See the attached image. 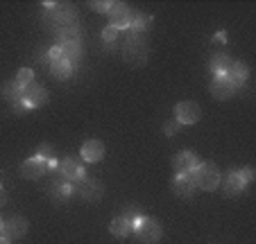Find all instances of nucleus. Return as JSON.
<instances>
[{"instance_id": "f03ea898", "label": "nucleus", "mask_w": 256, "mask_h": 244, "mask_svg": "<svg viewBox=\"0 0 256 244\" xmlns=\"http://www.w3.org/2000/svg\"><path fill=\"white\" fill-rule=\"evenodd\" d=\"M134 235H136V240L143 244H156L161 240V235H164V229H161V224L156 220L143 215L138 224L134 226Z\"/></svg>"}, {"instance_id": "cd10ccee", "label": "nucleus", "mask_w": 256, "mask_h": 244, "mask_svg": "<svg viewBox=\"0 0 256 244\" xmlns=\"http://www.w3.org/2000/svg\"><path fill=\"white\" fill-rule=\"evenodd\" d=\"M109 7H112V2H106V0H96V2H91V9L98 11V14H109Z\"/></svg>"}, {"instance_id": "6ab92c4d", "label": "nucleus", "mask_w": 256, "mask_h": 244, "mask_svg": "<svg viewBox=\"0 0 256 244\" xmlns=\"http://www.w3.org/2000/svg\"><path fill=\"white\" fill-rule=\"evenodd\" d=\"M72 195V186L68 181H59L52 186V192H50V197H52V201H57V204H66L68 199H70Z\"/></svg>"}, {"instance_id": "6e6552de", "label": "nucleus", "mask_w": 256, "mask_h": 244, "mask_svg": "<svg viewBox=\"0 0 256 244\" xmlns=\"http://www.w3.org/2000/svg\"><path fill=\"white\" fill-rule=\"evenodd\" d=\"M23 102L28 109H39V106H44L46 102H48V91H46V86L32 81L28 88H23Z\"/></svg>"}, {"instance_id": "bb28decb", "label": "nucleus", "mask_w": 256, "mask_h": 244, "mask_svg": "<svg viewBox=\"0 0 256 244\" xmlns=\"http://www.w3.org/2000/svg\"><path fill=\"white\" fill-rule=\"evenodd\" d=\"M122 217H125V220L132 224V229H134V226L140 222V217H143V215H140V213L136 211L134 206H130V208H125V215H122Z\"/></svg>"}, {"instance_id": "1a4fd4ad", "label": "nucleus", "mask_w": 256, "mask_h": 244, "mask_svg": "<svg viewBox=\"0 0 256 244\" xmlns=\"http://www.w3.org/2000/svg\"><path fill=\"white\" fill-rule=\"evenodd\" d=\"M50 170V165L46 161H41V158H28V161L20 163V177L23 179H30V181H39L41 177H44L46 172Z\"/></svg>"}, {"instance_id": "a211bd4d", "label": "nucleus", "mask_w": 256, "mask_h": 244, "mask_svg": "<svg viewBox=\"0 0 256 244\" xmlns=\"http://www.w3.org/2000/svg\"><path fill=\"white\" fill-rule=\"evenodd\" d=\"M232 57H229L227 52H218L211 57V63H208V68H211L216 75H224V72L229 70V66H232Z\"/></svg>"}, {"instance_id": "2eb2a0df", "label": "nucleus", "mask_w": 256, "mask_h": 244, "mask_svg": "<svg viewBox=\"0 0 256 244\" xmlns=\"http://www.w3.org/2000/svg\"><path fill=\"white\" fill-rule=\"evenodd\" d=\"M234 93H236V88L229 84L224 75H216V77H213V81H211V95L216 97V100H229Z\"/></svg>"}, {"instance_id": "b1692460", "label": "nucleus", "mask_w": 256, "mask_h": 244, "mask_svg": "<svg viewBox=\"0 0 256 244\" xmlns=\"http://www.w3.org/2000/svg\"><path fill=\"white\" fill-rule=\"evenodd\" d=\"M2 93H5V97L10 100V104L23 97V88H18V84H16V81H7L5 88H2Z\"/></svg>"}, {"instance_id": "20e7f679", "label": "nucleus", "mask_w": 256, "mask_h": 244, "mask_svg": "<svg viewBox=\"0 0 256 244\" xmlns=\"http://www.w3.org/2000/svg\"><path fill=\"white\" fill-rule=\"evenodd\" d=\"M136 11H132L130 5H125V2H112V7H109V16H112V27L116 29H130L132 25V18H134Z\"/></svg>"}, {"instance_id": "f257e3e1", "label": "nucleus", "mask_w": 256, "mask_h": 244, "mask_svg": "<svg viewBox=\"0 0 256 244\" xmlns=\"http://www.w3.org/2000/svg\"><path fill=\"white\" fill-rule=\"evenodd\" d=\"M122 57L130 66H145L148 63V57H150V48L143 41L140 34H132L130 41H127L125 50H122Z\"/></svg>"}, {"instance_id": "39448f33", "label": "nucleus", "mask_w": 256, "mask_h": 244, "mask_svg": "<svg viewBox=\"0 0 256 244\" xmlns=\"http://www.w3.org/2000/svg\"><path fill=\"white\" fill-rule=\"evenodd\" d=\"M72 190L78 192L82 199H86V201H98L102 197V192H104V190H102V183L98 181V179L86 177V174H84V177L75 183V188H72Z\"/></svg>"}, {"instance_id": "aec40b11", "label": "nucleus", "mask_w": 256, "mask_h": 244, "mask_svg": "<svg viewBox=\"0 0 256 244\" xmlns=\"http://www.w3.org/2000/svg\"><path fill=\"white\" fill-rule=\"evenodd\" d=\"M109 231H112L114 238H127L130 233H134V229H132V224L125 220V217H118V220H114L112 224H109Z\"/></svg>"}, {"instance_id": "ddd939ff", "label": "nucleus", "mask_w": 256, "mask_h": 244, "mask_svg": "<svg viewBox=\"0 0 256 244\" xmlns=\"http://www.w3.org/2000/svg\"><path fill=\"white\" fill-rule=\"evenodd\" d=\"M224 77H227V81L238 91V88L247 81V77H250V68H247L242 61H234L232 66H229V70L224 72Z\"/></svg>"}, {"instance_id": "a878e982", "label": "nucleus", "mask_w": 256, "mask_h": 244, "mask_svg": "<svg viewBox=\"0 0 256 244\" xmlns=\"http://www.w3.org/2000/svg\"><path fill=\"white\" fill-rule=\"evenodd\" d=\"M118 32H120V29L112 27V25H106V27H104V32H102V41H104V48L106 50L114 48V43H116V38H118Z\"/></svg>"}, {"instance_id": "7c9ffc66", "label": "nucleus", "mask_w": 256, "mask_h": 244, "mask_svg": "<svg viewBox=\"0 0 256 244\" xmlns=\"http://www.w3.org/2000/svg\"><path fill=\"white\" fill-rule=\"evenodd\" d=\"M7 204V192L2 190V186H0V206H5Z\"/></svg>"}, {"instance_id": "412c9836", "label": "nucleus", "mask_w": 256, "mask_h": 244, "mask_svg": "<svg viewBox=\"0 0 256 244\" xmlns=\"http://www.w3.org/2000/svg\"><path fill=\"white\" fill-rule=\"evenodd\" d=\"M48 70L52 72V75L57 77V79H68V77L72 75V63H68L66 59H57V61L50 63Z\"/></svg>"}, {"instance_id": "0eeeda50", "label": "nucleus", "mask_w": 256, "mask_h": 244, "mask_svg": "<svg viewBox=\"0 0 256 244\" xmlns=\"http://www.w3.org/2000/svg\"><path fill=\"white\" fill-rule=\"evenodd\" d=\"M59 168V174H62V179L64 181H68V183H78L80 179L84 177V165H82V161L80 158H72V156H68V158H64L62 163L57 165Z\"/></svg>"}, {"instance_id": "4be33fe9", "label": "nucleus", "mask_w": 256, "mask_h": 244, "mask_svg": "<svg viewBox=\"0 0 256 244\" xmlns=\"http://www.w3.org/2000/svg\"><path fill=\"white\" fill-rule=\"evenodd\" d=\"M150 25H152V16L138 14V11H136L134 18H132L130 29H132V34H140V32H145V29H150Z\"/></svg>"}, {"instance_id": "473e14b6", "label": "nucleus", "mask_w": 256, "mask_h": 244, "mask_svg": "<svg viewBox=\"0 0 256 244\" xmlns=\"http://www.w3.org/2000/svg\"><path fill=\"white\" fill-rule=\"evenodd\" d=\"M0 231H2V217H0Z\"/></svg>"}, {"instance_id": "2f4dec72", "label": "nucleus", "mask_w": 256, "mask_h": 244, "mask_svg": "<svg viewBox=\"0 0 256 244\" xmlns=\"http://www.w3.org/2000/svg\"><path fill=\"white\" fill-rule=\"evenodd\" d=\"M0 244H12V240H7L5 235H0Z\"/></svg>"}, {"instance_id": "c756f323", "label": "nucleus", "mask_w": 256, "mask_h": 244, "mask_svg": "<svg viewBox=\"0 0 256 244\" xmlns=\"http://www.w3.org/2000/svg\"><path fill=\"white\" fill-rule=\"evenodd\" d=\"M238 174H240V179H242V183H245V186H247V183H250V181H254V170H252V168L240 170V172H238Z\"/></svg>"}, {"instance_id": "393cba45", "label": "nucleus", "mask_w": 256, "mask_h": 244, "mask_svg": "<svg viewBox=\"0 0 256 244\" xmlns=\"http://www.w3.org/2000/svg\"><path fill=\"white\" fill-rule=\"evenodd\" d=\"M14 81L18 84V88H28L30 84L34 81V70H32V68H20Z\"/></svg>"}, {"instance_id": "423d86ee", "label": "nucleus", "mask_w": 256, "mask_h": 244, "mask_svg": "<svg viewBox=\"0 0 256 244\" xmlns=\"http://www.w3.org/2000/svg\"><path fill=\"white\" fill-rule=\"evenodd\" d=\"M174 118H177L179 125H195L202 118V109L195 102H179L174 106Z\"/></svg>"}, {"instance_id": "9d476101", "label": "nucleus", "mask_w": 256, "mask_h": 244, "mask_svg": "<svg viewBox=\"0 0 256 244\" xmlns=\"http://www.w3.org/2000/svg\"><path fill=\"white\" fill-rule=\"evenodd\" d=\"M172 190L177 197H182V199H188V197H193V192L198 190V183H195V170L188 174H177L172 181Z\"/></svg>"}, {"instance_id": "f3484780", "label": "nucleus", "mask_w": 256, "mask_h": 244, "mask_svg": "<svg viewBox=\"0 0 256 244\" xmlns=\"http://www.w3.org/2000/svg\"><path fill=\"white\" fill-rule=\"evenodd\" d=\"M59 50H62V59H66L68 63H75L82 59V45L80 41H72V43H59Z\"/></svg>"}, {"instance_id": "9b49d317", "label": "nucleus", "mask_w": 256, "mask_h": 244, "mask_svg": "<svg viewBox=\"0 0 256 244\" xmlns=\"http://www.w3.org/2000/svg\"><path fill=\"white\" fill-rule=\"evenodd\" d=\"M28 233V220L25 217H12V220L2 222V233L7 240H20Z\"/></svg>"}, {"instance_id": "c85d7f7f", "label": "nucleus", "mask_w": 256, "mask_h": 244, "mask_svg": "<svg viewBox=\"0 0 256 244\" xmlns=\"http://www.w3.org/2000/svg\"><path fill=\"white\" fill-rule=\"evenodd\" d=\"M179 129H182V125H179L177 120H174V122H166V127H164V134H166V136H174Z\"/></svg>"}, {"instance_id": "dca6fc26", "label": "nucleus", "mask_w": 256, "mask_h": 244, "mask_svg": "<svg viewBox=\"0 0 256 244\" xmlns=\"http://www.w3.org/2000/svg\"><path fill=\"white\" fill-rule=\"evenodd\" d=\"M242 188H245V183H242L240 174H238L236 170H232L222 181V195L224 197H238L242 192Z\"/></svg>"}, {"instance_id": "5701e85b", "label": "nucleus", "mask_w": 256, "mask_h": 244, "mask_svg": "<svg viewBox=\"0 0 256 244\" xmlns=\"http://www.w3.org/2000/svg\"><path fill=\"white\" fill-rule=\"evenodd\" d=\"M36 158H41V161H46L50 165V170L52 168H57V152H54V147L52 145H48V143H44V145H39V152H36Z\"/></svg>"}, {"instance_id": "4468645a", "label": "nucleus", "mask_w": 256, "mask_h": 244, "mask_svg": "<svg viewBox=\"0 0 256 244\" xmlns=\"http://www.w3.org/2000/svg\"><path fill=\"white\" fill-rule=\"evenodd\" d=\"M80 154H82V161L98 163V161H102V156H104V145H102V140L91 138L82 145V152Z\"/></svg>"}, {"instance_id": "7ed1b4c3", "label": "nucleus", "mask_w": 256, "mask_h": 244, "mask_svg": "<svg viewBox=\"0 0 256 244\" xmlns=\"http://www.w3.org/2000/svg\"><path fill=\"white\" fill-rule=\"evenodd\" d=\"M195 183H198V188H202L206 192L216 190L220 186V170L213 163H200L195 168Z\"/></svg>"}, {"instance_id": "f8f14e48", "label": "nucleus", "mask_w": 256, "mask_h": 244, "mask_svg": "<svg viewBox=\"0 0 256 244\" xmlns=\"http://www.w3.org/2000/svg\"><path fill=\"white\" fill-rule=\"evenodd\" d=\"M200 165V161H198V156H195L193 152H182L174 156V161H172V168H174V172L177 174H188V172H193L195 168Z\"/></svg>"}]
</instances>
